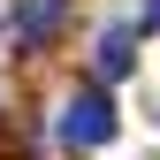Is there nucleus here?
Returning <instances> with one entry per match:
<instances>
[{
    "instance_id": "1",
    "label": "nucleus",
    "mask_w": 160,
    "mask_h": 160,
    "mask_svg": "<svg viewBox=\"0 0 160 160\" xmlns=\"http://www.w3.org/2000/svg\"><path fill=\"white\" fill-rule=\"evenodd\" d=\"M61 145H69V152L114 145V99H107V92H76L69 107H61Z\"/></svg>"
},
{
    "instance_id": "2",
    "label": "nucleus",
    "mask_w": 160,
    "mask_h": 160,
    "mask_svg": "<svg viewBox=\"0 0 160 160\" xmlns=\"http://www.w3.org/2000/svg\"><path fill=\"white\" fill-rule=\"evenodd\" d=\"M92 69L107 76V84H122V76L137 69V38H130V31H107V38H99V53H92Z\"/></svg>"
},
{
    "instance_id": "3",
    "label": "nucleus",
    "mask_w": 160,
    "mask_h": 160,
    "mask_svg": "<svg viewBox=\"0 0 160 160\" xmlns=\"http://www.w3.org/2000/svg\"><path fill=\"white\" fill-rule=\"evenodd\" d=\"M69 0H23V15H15V38L23 46H38V38H53V23H61Z\"/></svg>"
}]
</instances>
